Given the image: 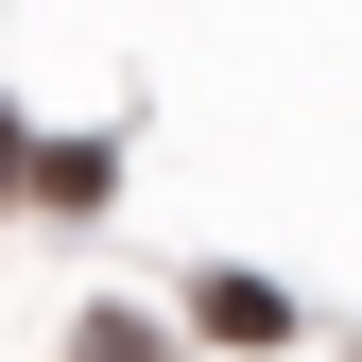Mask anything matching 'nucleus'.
Wrapping results in <instances>:
<instances>
[{
  "instance_id": "2",
  "label": "nucleus",
  "mask_w": 362,
  "mask_h": 362,
  "mask_svg": "<svg viewBox=\"0 0 362 362\" xmlns=\"http://www.w3.org/2000/svg\"><path fill=\"white\" fill-rule=\"evenodd\" d=\"M0 173H18V121H0Z\"/></svg>"
},
{
  "instance_id": "1",
  "label": "nucleus",
  "mask_w": 362,
  "mask_h": 362,
  "mask_svg": "<svg viewBox=\"0 0 362 362\" xmlns=\"http://www.w3.org/2000/svg\"><path fill=\"white\" fill-rule=\"evenodd\" d=\"M207 328H224V345H276V328H293V310H276V293H259V276H207Z\"/></svg>"
}]
</instances>
